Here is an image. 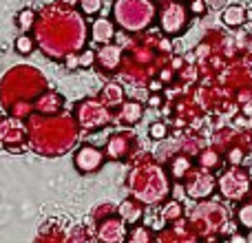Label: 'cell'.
<instances>
[{"label":"cell","mask_w":252,"mask_h":243,"mask_svg":"<svg viewBox=\"0 0 252 243\" xmlns=\"http://www.w3.org/2000/svg\"><path fill=\"white\" fill-rule=\"evenodd\" d=\"M38 20L47 22L56 31L47 27H35V44L42 49V53L51 60H64L69 53L84 49L87 42V25L82 20V11L75 13L73 7L53 4L44 7Z\"/></svg>","instance_id":"6da1fadb"},{"label":"cell","mask_w":252,"mask_h":243,"mask_svg":"<svg viewBox=\"0 0 252 243\" xmlns=\"http://www.w3.org/2000/svg\"><path fill=\"white\" fill-rule=\"evenodd\" d=\"M27 133H29V146L38 155L58 157L64 155L80 137V124L73 118L62 115H42L31 113L27 118Z\"/></svg>","instance_id":"7a4b0ae2"},{"label":"cell","mask_w":252,"mask_h":243,"mask_svg":"<svg viewBox=\"0 0 252 243\" xmlns=\"http://www.w3.org/2000/svg\"><path fill=\"white\" fill-rule=\"evenodd\" d=\"M44 91H47V80L42 78L40 71L29 69V66L11 69L2 78V84H0L2 104H7L4 109L22 120H27L33 113V102L29 100V95L35 100Z\"/></svg>","instance_id":"3957f363"},{"label":"cell","mask_w":252,"mask_h":243,"mask_svg":"<svg viewBox=\"0 0 252 243\" xmlns=\"http://www.w3.org/2000/svg\"><path fill=\"white\" fill-rule=\"evenodd\" d=\"M155 18V7L151 0H115L113 20L126 31L146 29Z\"/></svg>","instance_id":"277c9868"},{"label":"cell","mask_w":252,"mask_h":243,"mask_svg":"<svg viewBox=\"0 0 252 243\" xmlns=\"http://www.w3.org/2000/svg\"><path fill=\"white\" fill-rule=\"evenodd\" d=\"M75 122L82 130H97L109 126L113 120H111V109L100 100H82L75 104Z\"/></svg>","instance_id":"5b68a950"},{"label":"cell","mask_w":252,"mask_h":243,"mask_svg":"<svg viewBox=\"0 0 252 243\" xmlns=\"http://www.w3.org/2000/svg\"><path fill=\"white\" fill-rule=\"evenodd\" d=\"M27 124L22 118H0V144L9 152H22L27 148Z\"/></svg>","instance_id":"8992f818"},{"label":"cell","mask_w":252,"mask_h":243,"mask_svg":"<svg viewBox=\"0 0 252 243\" xmlns=\"http://www.w3.org/2000/svg\"><path fill=\"white\" fill-rule=\"evenodd\" d=\"M104 161H106V152L102 151V148H97V146H91V144L80 146L78 151H75V155H73L75 170L82 173V175L97 173V170L104 166Z\"/></svg>","instance_id":"52a82bcc"},{"label":"cell","mask_w":252,"mask_h":243,"mask_svg":"<svg viewBox=\"0 0 252 243\" xmlns=\"http://www.w3.org/2000/svg\"><path fill=\"white\" fill-rule=\"evenodd\" d=\"M159 25H161V31L166 35H179L186 31V25H188V11L182 2H170L164 7L159 16Z\"/></svg>","instance_id":"ba28073f"},{"label":"cell","mask_w":252,"mask_h":243,"mask_svg":"<svg viewBox=\"0 0 252 243\" xmlns=\"http://www.w3.org/2000/svg\"><path fill=\"white\" fill-rule=\"evenodd\" d=\"M95 237L106 243L126 241V237H128V223H126L122 217H106L97 223Z\"/></svg>","instance_id":"9c48e42d"},{"label":"cell","mask_w":252,"mask_h":243,"mask_svg":"<svg viewBox=\"0 0 252 243\" xmlns=\"http://www.w3.org/2000/svg\"><path fill=\"white\" fill-rule=\"evenodd\" d=\"M120 64H122V47L106 42L95 49V66L100 73H113L120 69Z\"/></svg>","instance_id":"30bf717a"},{"label":"cell","mask_w":252,"mask_h":243,"mask_svg":"<svg viewBox=\"0 0 252 243\" xmlns=\"http://www.w3.org/2000/svg\"><path fill=\"white\" fill-rule=\"evenodd\" d=\"M135 144L133 139V133H115L109 137L106 142V159H113V161H122V159H128L130 155V146Z\"/></svg>","instance_id":"8fae6325"},{"label":"cell","mask_w":252,"mask_h":243,"mask_svg":"<svg viewBox=\"0 0 252 243\" xmlns=\"http://www.w3.org/2000/svg\"><path fill=\"white\" fill-rule=\"evenodd\" d=\"M64 109V97L56 91H44L40 93L33 100V113H42V115H56Z\"/></svg>","instance_id":"7c38bea8"},{"label":"cell","mask_w":252,"mask_h":243,"mask_svg":"<svg viewBox=\"0 0 252 243\" xmlns=\"http://www.w3.org/2000/svg\"><path fill=\"white\" fill-rule=\"evenodd\" d=\"M89 38H91L93 44L113 42V38H115V25H113V20L97 16L95 20L91 22V27H89Z\"/></svg>","instance_id":"4fadbf2b"},{"label":"cell","mask_w":252,"mask_h":243,"mask_svg":"<svg viewBox=\"0 0 252 243\" xmlns=\"http://www.w3.org/2000/svg\"><path fill=\"white\" fill-rule=\"evenodd\" d=\"M97 100H100L104 106H109L111 111H113V109H120V106L124 104V89H122V84H118V82H106L104 87H102V91H100V95H97Z\"/></svg>","instance_id":"5bb4252c"},{"label":"cell","mask_w":252,"mask_h":243,"mask_svg":"<svg viewBox=\"0 0 252 243\" xmlns=\"http://www.w3.org/2000/svg\"><path fill=\"white\" fill-rule=\"evenodd\" d=\"M142 113H144L142 104L135 102V100H128V102H124V104L120 106L118 122H122L124 126H133V124H137V122L142 120Z\"/></svg>","instance_id":"9a60e30c"},{"label":"cell","mask_w":252,"mask_h":243,"mask_svg":"<svg viewBox=\"0 0 252 243\" xmlns=\"http://www.w3.org/2000/svg\"><path fill=\"white\" fill-rule=\"evenodd\" d=\"M120 217L124 219L128 226H135L139 223V219L144 217V208L139 204V199H126L120 204Z\"/></svg>","instance_id":"2e32d148"},{"label":"cell","mask_w":252,"mask_h":243,"mask_svg":"<svg viewBox=\"0 0 252 243\" xmlns=\"http://www.w3.org/2000/svg\"><path fill=\"white\" fill-rule=\"evenodd\" d=\"M35 18H38V13H35L33 9H22V11H18V16H16L18 29H20L22 33H29L35 25Z\"/></svg>","instance_id":"e0dca14e"},{"label":"cell","mask_w":252,"mask_h":243,"mask_svg":"<svg viewBox=\"0 0 252 243\" xmlns=\"http://www.w3.org/2000/svg\"><path fill=\"white\" fill-rule=\"evenodd\" d=\"M223 22H226V25H230V27L244 25V22H246V11H244V7L230 4V7L223 11Z\"/></svg>","instance_id":"ac0fdd59"},{"label":"cell","mask_w":252,"mask_h":243,"mask_svg":"<svg viewBox=\"0 0 252 243\" xmlns=\"http://www.w3.org/2000/svg\"><path fill=\"white\" fill-rule=\"evenodd\" d=\"M35 47H38V44H35V38H31L29 33L18 35L16 42H13V49H16V53H20V56H31Z\"/></svg>","instance_id":"d6986e66"},{"label":"cell","mask_w":252,"mask_h":243,"mask_svg":"<svg viewBox=\"0 0 252 243\" xmlns=\"http://www.w3.org/2000/svg\"><path fill=\"white\" fill-rule=\"evenodd\" d=\"M186 192H188L190 197H195V199L210 195V192H213V179H208V177L199 179V182H195L192 186H188V190H186Z\"/></svg>","instance_id":"ffe728a7"},{"label":"cell","mask_w":252,"mask_h":243,"mask_svg":"<svg viewBox=\"0 0 252 243\" xmlns=\"http://www.w3.org/2000/svg\"><path fill=\"white\" fill-rule=\"evenodd\" d=\"M126 239L133 241V243L151 241V228H148V226H142V223H135V226H130L128 237H126Z\"/></svg>","instance_id":"44dd1931"},{"label":"cell","mask_w":252,"mask_h":243,"mask_svg":"<svg viewBox=\"0 0 252 243\" xmlns=\"http://www.w3.org/2000/svg\"><path fill=\"white\" fill-rule=\"evenodd\" d=\"M78 9L82 11V16L91 18V16H97L102 11V0H80Z\"/></svg>","instance_id":"7402d4cb"},{"label":"cell","mask_w":252,"mask_h":243,"mask_svg":"<svg viewBox=\"0 0 252 243\" xmlns=\"http://www.w3.org/2000/svg\"><path fill=\"white\" fill-rule=\"evenodd\" d=\"M78 60H80V69H91V66H95V49H91V47L80 49Z\"/></svg>","instance_id":"603a6c76"},{"label":"cell","mask_w":252,"mask_h":243,"mask_svg":"<svg viewBox=\"0 0 252 243\" xmlns=\"http://www.w3.org/2000/svg\"><path fill=\"white\" fill-rule=\"evenodd\" d=\"M237 217H239V223L244 230H252V204H246L239 208V213H237Z\"/></svg>","instance_id":"cb8c5ba5"},{"label":"cell","mask_w":252,"mask_h":243,"mask_svg":"<svg viewBox=\"0 0 252 243\" xmlns=\"http://www.w3.org/2000/svg\"><path fill=\"white\" fill-rule=\"evenodd\" d=\"M166 133H168V128H166L164 122H155V124H151V128H148V135H151L153 139H164Z\"/></svg>","instance_id":"d4e9b609"},{"label":"cell","mask_w":252,"mask_h":243,"mask_svg":"<svg viewBox=\"0 0 252 243\" xmlns=\"http://www.w3.org/2000/svg\"><path fill=\"white\" fill-rule=\"evenodd\" d=\"M188 168H190V161L184 159V157H179V159H175V164H173V175L175 177H182Z\"/></svg>","instance_id":"484cf974"},{"label":"cell","mask_w":252,"mask_h":243,"mask_svg":"<svg viewBox=\"0 0 252 243\" xmlns=\"http://www.w3.org/2000/svg\"><path fill=\"white\" fill-rule=\"evenodd\" d=\"M182 214V206L177 204V201H173V204H168L164 208V217L166 219H173V217H179Z\"/></svg>","instance_id":"4316f807"},{"label":"cell","mask_w":252,"mask_h":243,"mask_svg":"<svg viewBox=\"0 0 252 243\" xmlns=\"http://www.w3.org/2000/svg\"><path fill=\"white\" fill-rule=\"evenodd\" d=\"M64 66L66 69H80V60H78V51L69 53V56L64 58Z\"/></svg>","instance_id":"83f0119b"},{"label":"cell","mask_w":252,"mask_h":243,"mask_svg":"<svg viewBox=\"0 0 252 243\" xmlns=\"http://www.w3.org/2000/svg\"><path fill=\"white\" fill-rule=\"evenodd\" d=\"M190 11L192 13H204L206 11V2H204V0H192V2H190Z\"/></svg>","instance_id":"f1b7e54d"},{"label":"cell","mask_w":252,"mask_h":243,"mask_svg":"<svg viewBox=\"0 0 252 243\" xmlns=\"http://www.w3.org/2000/svg\"><path fill=\"white\" fill-rule=\"evenodd\" d=\"M161 89H164V82H161V80H153V82H148V91L159 93Z\"/></svg>","instance_id":"f546056e"},{"label":"cell","mask_w":252,"mask_h":243,"mask_svg":"<svg viewBox=\"0 0 252 243\" xmlns=\"http://www.w3.org/2000/svg\"><path fill=\"white\" fill-rule=\"evenodd\" d=\"M148 106H153V109L161 106V97L159 95H151V97H148Z\"/></svg>","instance_id":"4dcf8cb0"},{"label":"cell","mask_w":252,"mask_h":243,"mask_svg":"<svg viewBox=\"0 0 252 243\" xmlns=\"http://www.w3.org/2000/svg\"><path fill=\"white\" fill-rule=\"evenodd\" d=\"M60 4H64V7H78L80 0H58Z\"/></svg>","instance_id":"1f68e13d"}]
</instances>
